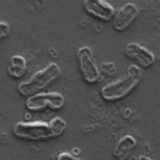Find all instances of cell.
Listing matches in <instances>:
<instances>
[{"instance_id": "6da1fadb", "label": "cell", "mask_w": 160, "mask_h": 160, "mask_svg": "<svg viewBox=\"0 0 160 160\" xmlns=\"http://www.w3.org/2000/svg\"><path fill=\"white\" fill-rule=\"evenodd\" d=\"M67 128V124L60 117H55L49 122H19L13 128L14 136L20 139L43 141L60 137Z\"/></svg>"}, {"instance_id": "7a4b0ae2", "label": "cell", "mask_w": 160, "mask_h": 160, "mask_svg": "<svg viewBox=\"0 0 160 160\" xmlns=\"http://www.w3.org/2000/svg\"><path fill=\"white\" fill-rule=\"evenodd\" d=\"M141 70L139 67L131 65L128 73L123 77L103 87L101 89L102 98L109 102L117 101L125 98L141 81Z\"/></svg>"}, {"instance_id": "3957f363", "label": "cell", "mask_w": 160, "mask_h": 160, "mask_svg": "<svg viewBox=\"0 0 160 160\" xmlns=\"http://www.w3.org/2000/svg\"><path fill=\"white\" fill-rule=\"evenodd\" d=\"M61 69L56 63H51L43 70L37 72L26 81L20 82L18 91L24 97H31L45 89L60 77Z\"/></svg>"}, {"instance_id": "277c9868", "label": "cell", "mask_w": 160, "mask_h": 160, "mask_svg": "<svg viewBox=\"0 0 160 160\" xmlns=\"http://www.w3.org/2000/svg\"><path fill=\"white\" fill-rule=\"evenodd\" d=\"M65 98L58 92H39L28 97L25 106L29 111L41 112L46 109L58 110L64 106Z\"/></svg>"}, {"instance_id": "5b68a950", "label": "cell", "mask_w": 160, "mask_h": 160, "mask_svg": "<svg viewBox=\"0 0 160 160\" xmlns=\"http://www.w3.org/2000/svg\"><path fill=\"white\" fill-rule=\"evenodd\" d=\"M78 65L81 74L88 83H95L102 80V74L97 66L92 50L89 47L84 46L79 48L77 53Z\"/></svg>"}, {"instance_id": "8992f818", "label": "cell", "mask_w": 160, "mask_h": 160, "mask_svg": "<svg viewBox=\"0 0 160 160\" xmlns=\"http://www.w3.org/2000/svg\"><path fill=\"white\" fill-rule=\"evenodd\" d=\"M138 14V9L135 4H125L113 16V28L118 31H125L136 19Z\"/></svg>"}, {"instance_id": "52a82bcc", "label": "cell", "mask_w": 160, "mask_h": 160, "mask_svg": "<svg viewBox=\"0 0 160 160\" xmlns=\"http://www.w3.org/2000/svg\"><path fill=\"white\" fill-rule=\"evenodd\" d=\"M125 51L126 56L137 62L143 68H147L155 62L153 53L138 43L134 42L128 43L126 45Z\"/></svg>"}, {"instance_id": "ba28073f", "label": "cell", "mask_w": 160, "mask_h": 160, "mask_svg": "<svg viewBox=\"0 0 160 160\" xmlns=\"http://www.w3.org/2000/svg\"><path fill=\"white\" fill-rule=\"evenodd\" d=\"M83 6L87 12L104 21H109L115 14L113 7L103 0H85Z\"/></svg>"}, {"instance_id": "9c48e42d", "label": "cell", "mask_w": 160, "mask_h": 160, "mask_svg": "<svg viewBox=\"0 0 160 160\" xmlns=\"http://www.w3.org/2000/svg\"><path fill=\"white\" fill-rule=\"evenodd\" d=\"M137 140L134 137L125 135L117 142L113 150V155L117 159L126 160L137 146Z\"/></svg>"}, {"instance_id": "30bf717a", "label": "cell", "mask_w": 160, "mask_h": 160, "mask_svg": "<svg viewBox=\"0 0 160 160\" xmlns=\"http://www.w3.org/2000/svg\"><path fill=\"white\" fill-rule=\"evenodd\" d=\"M27 70V62L23 56L16 55L11 58L8 66V74L14 78H20L25 74Z\"/></svg>"}, {"instance_id": "8fae6325", "label": "cell", "mask_w": 160, "mask_h": 160, "mask_svg": "<svg viewBox=\"0 0 160 160\" xmlns=\"http://www.w3.org/2000/svg\"><path fill=\"white\" fill-rule=\"evenodd\" d=\"M99 69L101 74L103 73L108 77L114 75L116 72V66L113 62H102Z\"/></svg>"}, {"instance_id": "7c38bea8", "label": "cell", "mask_w": 160, "mask_h": 160, "mask_svg": "<svg viewBox=\"0 0 160 160\" xmlns=\"http://www.w3.org/2000/svg\"><path fill=\"white\" fill-rule=\"evenodd\" d=\"M10 33V26L6 22H0V40L7 37Z\"/></svg>"}, {"instance_id": "4fadbf2b", "label": "cell", "mask_w": 160, "mask_h": 160, "mask_svg": "<svg viewBox=\"0 0 160 160\" xmlns=\"http://www.w3.org/2000/svg\"><path fill=\"white\" fill-rule=\"evenodd\" d=\"M56 160H85L75 157L74 155L69 152H62L59 153Z\"/></svg>"}, {"instance_id": "5bb4252c", "label": "cell", "mask_w": 160, "mask_h": 160, "mask_svg": "<svg viewBox=\"0 0 160 160\" xmlns=\"http://www.w3.org/2000/svg\"><path fill=\"white\" fill-rule=\"evenodd\" d=\"M138 160H152V159L149 158V157L145 156V155H141V156H140L139 158H138Z\"/></svg>"}]
</instances>
